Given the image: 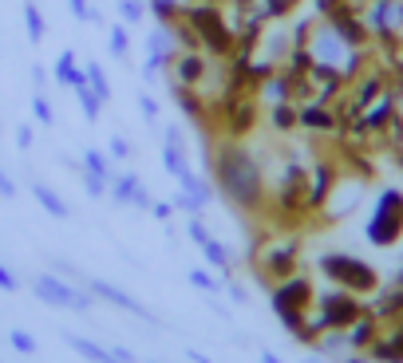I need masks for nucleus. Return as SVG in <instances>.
Returning a JSON list of instances; mask_svg holds the SVG:
<instances>
[{"mask_svg":"<svg viewBox=\"0 0 403 363\" xmlns=\"http://www.w3.org/2000/svg\"><path fill=\"white\" fill-rule=\"evenodd\" d=\"M87 285V292L91 296H99V300H107V305H115V308H127L131 316H138L143 324H155V312H146V305L143 300H135L131 292H123V288H115L111 280H95V277H79Z\"/></svg>","mask_w":403,"mask_h":363,"instance_id":"4468645a","label":"nucleus"},{"mask_svg":"<svg viewBox=\"0 0 403 363\" xmlns=\"http://www.w3.org/2000/svg\"><path fill=\"white\" fill-rule=\"evenodd\" d=\"M190 285H194L198 292H222V285H225V280H214L206 269H190Z\"/></svg>","mask_w":403,"mask_h":363,"instance_id":"2f4dec72","label":"nucleus"},{"mask_svg":"<svg viewBox=\"0 0 403 363\" xmlns=\"http://www.w3.org/2000/svg\"><path fill=\"white\" fill-rule=\"evenodd\" d=\"M186 0H146V12L158 20V24H178Z\"/></svg>","mask_w":403,"mask_h":363,"instance_id":"5701e85b","label":"nucleus"},{"mask_svg":"<svg viewBox=\"0 0 403 363\" xmlns=\"http://www.w3.org/2000/svg\"><path fill=\"white\" fill-rule=\"evenodd\" d=\"M336 182H340V170L332 158H312L309 162V178H305V213H317L328 205Z\"/></svg>","mask_w":403,"mask_h":363,"instance_id":"1a4fd4ad","label":"nucleus"},{"mask_svg":"<svg viewBox=\"0 0 403 363\" xmlns=\"http://www.w3.org/2000/svg\"><path fill=\"white\" fill-rule=\"evenodd\" d=\"M71 4V12H76V20H83V24H91V0H68Z\"/></svg>","mask_w":403,"mask_h":363,"instance_id":"ea45409f","label":"nucleus"},{"mask_svg":"<svg viewBox=\"0 0 403 363\" xmlns=\"http://www.w3.org/2000/svg\"><path fill=\"white\" fill-rule=\"evenodd\" d=\"M0 198H16V186H12V178L4 174V166H0Z\"/></svg>","mask_w":403,"mask_h":363,"instance_id":"79ce46f5","label":"nucleus"},{"mask_svg":"<svg viewBox=\"0 0 403 363\" xmlns=\"http://www.w3.org/2000/svg\"><path fill=\"white\" fill-rule=\"evenodd\" d=\"M107 186H111V178H99V174H91V170H83V190L91 198H103Z\"/></svg>","mask_w":403,"mask_h":363,"instance_id":"c9c22d12","label":"nucleus"},{"mask_svg":"<svg viewBox=\"0 0 403 363\" xmlns=\"http://www.w3.org/2000/svg\"><path fill=\"white\" fill-rule=\"evenodd\" d=\"M151 213H155L158 221H166V218L174 213V205H170V202H151Z\"/></svg>","mask_w":403,"mask_h":363,"instance_id":"37998d69","label":"nucleus"},{"mask_svg":"<svg viewBox=\"0 0 403 363\" xmlns=\"http://www.w3.org/2000/svg\"><path fill=\"white\" fill-rule=\"evenodd\" d=\"M32 296L44 300V305H52V308H71V312H87V308H91V292H79L68 280L48 277V272L32 280Z\"/></svg>","mask_w":403,"mask_h":363,"instance_id":"9d476101","label":"nucleus"},{"mask_svg":"<svg viewBox=\"0 0 403 363\" xmlns=\"http://www.w3.org/2000/svg\"><path fill=\"white\" fill-rule=\"evenodd\" d=\"M76 99H79V107H83V118L87 123H99V115H103V99L91 91V87H76Z\"/></svg>","mask_w":403,"mask_h":363,"instance_id":"cd10ccee","label":"nucleus"},{"mask_svg":"<svg viewBox=\"0 0 403 363\" xmlns=\"http://www.w3.org/2000/svg\"><path fill=\"white\" fill-rule=\"evenodd\" d=\"M111 355H115V363H135V355H131L123 344H111Z\"/></svg>","mask_w":403,"mask_h":363,"instance_id":"c03bdc74","label":"nucleus"},{"mask_svg":"<svg viewBox=\"0 0 403 363\" xmlns=\"http://www.w3.org/2000/svg\"><path fill=\"white\" fill-rule=\"evenodd\" d=\"M261 363H281V359H277L273 352H261Z\"/></svg>","mask_w":403,"mask_h":363,"instance_id":"de8ad7c7","label":"nucleus"},{"mask_svg":"<svg viewBox=\"0 0 403 363\" xmlns=\"http://www.w3.org/2000/svg\"><path fill=\"white\" fill-rule=\"evenodd\" d=\"M312 305H317V308H309V312L320 320V328H325V332H328V328H348V324L356 320L364 308H368L360 296L348 292V288H340V285H336V288H325V292H320Z\"/></svg>","mask_w":403,"mask_h":363,"instance_id":"6e6552de","label":"nucleus"},{"mask_svg":"<svg viewBox=\"0 0 403 363\" xmlns=\"http://www.w3.org/2000/svg\"><path fill=\"white\" fill-rule=\"evenodd\" d=\"M24 32L32 44H40L44 36H48V24H44V12H40L36 0H24Z\"/></svg>","mask_w":403,"mask_h":363,"instance_id":"a878e982","label":"nucleus"},{"mask_svg":"<svg viewBox=\"0 0 403 363\" xmlns=\"http://www.w3.org/2000/svg\"><path fill=\"white\" fill-rule=\"evenodd\" d=\"M297 131H305L312 138H336L340 135V115H336L332 103H320V99L297 103Z\"/></svg>","mask_w":403,"mask_h":363,"instance_id":"9b49d317","label":"nucleus"},{"mask_svg":"<svg viewBox=\"0 0 403 363\" xmlns=\"http://www.w3.org/2000/svg\"><path fill=\"white\" fill-rule=\"evenodd\" d=\"M71 347H76L83 359H91V363H115V355H111V347H103V344H95V339H87V336H63Z\"/></svg>","mask_w":403,"mask_h":363,"instance_id":"4be33fe9","label":"nucleus"},{"mask_svg":"<svg viewBox=\"0 0 403 363\" xmlns=\"http://www.w3.org/2000/svg\"><path fill=\"white\" fill-rule=\"evenodd\" d=\"M269 127H273L277 135H292V131H297V103L292 99L269 103Z\"/></svg>","mask_w":403,"mask_h":363,"instance_id":"aec40b11","label":"nucleus"},{"mask_svg":"<svg viewBox=\"0 0 403 363\" xmlns=\"http://www.w3.org/2000/svg\"><path fill=\"white\" fill-rule=\"evenodd\" d=\"M131 154H135V146H131L123 135H111V143H107V158H131Z\"/></svg>","mask_w":403,"mask_h":363,"instance_id":"e433bc0d","label":"nucleus"},{"mask_svg":"<svg viewBox=\"0 0 403 363\" xmlns=\"http://www.w3.org/2000/svg\"><path fill=\"white\" fill-rule=\"evenodd\" d=\"M360 12L372 32V44L403 48V0H364Z\"/></svg>","mask_w":403,"mask_h":363,"instance_id":"0eeeda50","label":"nucleus"},{"mask_svg":"<svg viewBox=\"0 0 403 363\" xmlns=\"http://www.w3.org/2000/svg\"><path fill=\"white\" fill-rule=\"evenodd\" d=\"M210 68H214V59H210L206 51L178 48L170 59V68H166V76H170V87H198L210 76Z\"/></svg>","mask_w":403,"mask_h":363,"instance_id":"f8f14e48","label":"nucleus"},{"mask_svg":"<svg viewBox=\"0 0 403 363\" xmlns=\"http://www.w3.org/2000/svg\"><path fill=\"white\" fill-rule=\"evenodd\" d=\"M214 178H218V186H222V194L238 210H261V202H265V178H261L257 158L241 143L225 138L214 150Z\"/></svg>","mask_w":403,"mask_h":363,"instance_id":"f257e3e1","label":"nucleus"},{"mask_svg":"<svg viewBox=\"0 0 403 363\" xmlns=\"http://www.w3.org/2000/svg\"><path fill=\"white\" fill-rule=\"evenodd\" d=\"M364 237L379 249L399 241L403 237V190H395V186L379 190L376 205H372V218H368V225H364Z\"/></svg>","mask_w":403,"mask_h":363,"instance_id":"20e7f679","label":"nucleus"},{"mask_svg":"<svg viewBox=\"0 0 403 363\" xmlns=\"http://www.w3.org/2000/svg\"><path fill=\"white\" fill-rule=\"evenodd\" d=\"M305 363H325V359H305Z\"/></svg>","mask_w":403,"mask_h":363,"instance_id":"09e8293b","label":"nucleus"},{"mask_svg":"<svg viewBox=\"0 0 403 363\" xmlns=\"http://www.w3.org/2000/svg\"><path fill=\"white\" fill-rule=\"evenodd\" d=\"M32 198L44 205V210L52 213V218H68V202H63L60 194H56L52 186H44V182H32Z\"/></svg>","mask_w":403,"mask_h":363,"instance_id":"b1692460","label":"nucleus"},{"mask_svg":"<svg viewBox=\"0 0 403 363\" xmlns=\"http://www.w3.org/2000/svg\"><path fill=\"white\" fill-rule=\"evenodd\" d=\"M151 363H155V359H151Z\"/></svg>","mask_w":403,"mask_h":363,"instance_id":"8fccbe9b","label":"nucleus"},{"mask_svg":"<svg viewBox=\"0 0 403 363\" xmlns=\"http://www.w3.org/2000/svg\"><path fill=\"white\" fill-rule=\"evenodd\" d=\"M178 198H174V210H182V213H202L210 205V198H214V190L202 182V178L194 174V170H186V174L178 178Z\"/></svg>","mask_w":403,"mask_h":363,"instance_id":"dca6fc26","label":"nucleus"},{"mask_svg":"<svg viewBox=\"0 0 403 363\" xmlns=\"http://www.w3.org/2000/svg\"><path fill=\"white\" fill-rule=\"evenodd\" d=\"M107 194L115 198L119 205H138V210H151V190L138 182L135 170H127V174H111V186H107Z\"/></svg>","mask_w":403,"mask_h":363,"instance_id":"2eb2a0df","label":"nucleus"},{"mask_svg":"<svg viewBox=\"0 0 403 363\" xmlns=\"http://www.w3.org/2000/svg\"><path fill=\"white\" fill-rule=\"evenodd\" d=\"M340 363H376V359H364V355H356V352H352V355H344Z\"/></svg>","mask_w":403,"mask_h":363,"instance_id":"49530a36","label":"nucleus"},{"mask_svg":"<svg viewBox=\"0 0 403 363\" xmlns=\"http://www.w3.org/2000/svg\"><path fill=\"white\" fill-rule=\"evenodd\" d=\"M9 344L16 347L20 355H36V336H32V332H24V328H12L9 332Z\"/></svg>","mask_w":403,"mask_h":363,"instance_id":"72a5a7b5","label":"nucleus"},{"mask_svg":"<svg viewBox=\"0 0 403 363\" xmlns=\"http://www.w3.org/2000/svg\"><path fill=\"white\" fill-rule=\"evenodd\" d=\"M174 51H178V40H174V28L170 24H158L155 32L146 36V68H143V79L146 83H155L158 71L170 68Z\"/></svg>","mask_w":403,"mask_h":363,"instance_id":"ddd939ff","label":"nucleus"},{"mask_svg":"<svg viewBox=\"0 0 403 363\" xmlns=\"http://www.w3.org/2000/svg\"><path fill=\"white\" fill-rule=\"evenodd\" d=\"M163 138H166V143H163V166H166V174L182 178L190 170V162H186V138H182L178 127H166Z\"/></svg>","mask_w":403,"mask_h":363,"instance_id":"6ab92c4d","label":"nucleus"},{"mask_svg":"<svg viewBox=\"0 0 403 363\" xmlns=\"http://www.w3.org/2000/svg\"><path fill=\"white\" fill-rule=\"evenodd\" d=\"M249 261L257 265V272L269 280V285H277V280L292 277L300 265V241L297 237H273V241H265L261 249H249Z\"/></svg>","mask_w":403,"mask_h":363,"instance_id":"423d86ee","label":"nucleus"},{"mask_svg":"<svg viewBox=\"0 0 403 363\" xmlns=\"http://www.w3.org/2000/svg\"><path fill=\"white\" fill-rule=\"evenodd\" d=\"M312 300H317V288H312V280L305 277V272H292V277L277 280V288H273V312H277V320H281V328L292 332V336H300Z\"/></svg>","mask_w":403,"mask_h":363,"instance_id":"7ed1b4c3","label":"nucleus"},{"mask_svg":"<svg viewBox=\"0 0 403 363\" xmlns=\"http://www.w3.org/2000/svg\"><path fill=\"white\" fill-rule=\"evenodd\" d=\"M115 4H119L123 24H138V20L146 16V4H143V0H115Z\"/></svg>","mask_w":403,"mask_h":363,"instance_id":"473e14b6","label":"nucleus"},{"mask_svg":"<svg viewBox=\"0 0 403 363\" xmlns=\"http://www.w3.org/2000/svg\"><path fill=\"white\" fill-rule=\"evenodd\" d=\"M186 233H190L194 245H206V241H210V229H206V221L198 218V213H190V218H186Z\"/></svg>","mask_w":403,"mask_h":363,"instance_id":"f704fd0d","label":"nucleus"},{"mask_svg":"<svg viewBox=\"0 0 403 363\" xmlns=\"http://www.w3.org/2000/svg\"><path fill=\"white\" fill-rule=\"evenodd\" d=\"M368 359L376 363H403V316L392 320L387 328H379L376 344L368 347Z\"/></svg>","mask_w":403,"mask_h":363,"instance_id":"f3484780","label":"nucleus"},{"mask_svg":"<svg viewBox=\"0 0 403 363\" xmlns=\"http://www.w3.org/2000/svg\"><path fill=\"white\" fill-rule=\"evenodd\" d=\"M202 253H206V261H210V269H218L225 280H230V272H233V261H230V249L218 241V237H210L206 245H202Z\"/></svg>","mask_w":403,"mask_h":363,"instance_id":"393cba45","label":"nucleus"},{"mask_svg":"<svg viewBox=\"0 0 403 363\" xmlns=\"http://www.w3.org/2000/svg\"><path fill=\"white\" fill-rule=\"evenodd\" d=\"M83 71H87V87H91L103 103H111V79H107V71L99 68V63H87Z\"/></svg>","mask_w":403,"mask_h":363,"instance_id":"c85d7f7f","label":"nucleus"},{"mask_svg":"<svg viewBox=\"0 0 403 363\" xmlns=\"http://www.w3.org/2000/svg\"><path fill=\"white\" fill-rule=\"evenodd\" d=\"M79 162H83V170H91V174L111 178V166H107V154H103V150H95V146H91V150H83V158H79Z\"/></svg>","mask_w":403,"mask_h":363,"instance_id":"c756f323","label":"nucleus"},{"mask_svg":"<svg viewBox=\"0 0 403 363\" xmlns=\"http://www.w3.org/2000/svg\"><path fill=\"white\" fill-rule=\"evenodd\" d=\"M32 115H36V123H44V127L56 123V111H52V103H48V95H40V91L32 95Z\"/></svg>","mask_w":403,"mask_h":363,"instance_id":"7c9ffc66","label":"nucleus"},{"mask_svg":"<svg viewBox=\"0 0 403 363\" xmlns=\"http://www.w3.org/2000/svg\"><path fill=\"white\" fill-rule=\"evenodd\" d=\"M0 292H20L16 272H12V269H4V265H0Z\"/></svg>","mask_w":403,"mask_h":363,"instance_id":"58836bf2","label":"nucleus"},{"mask_svg":"<svg viewBox=\"0 0 403 363\" xmlns=\"http://www.w3.org/2000/svg\"><path fill=\"white\" fill-rule=\"evenodd\" d=\"M138 111H143V118L151 123V127L158 123V103H155V95H151V91H143V95H138Z\"/></svg>","mask_w":403,"mask_h":363,"instance_id":"4c0bfd02","label":"nucleus"},{"mask_svg":"<svg viewBox=\"0 0 403 363\" xmlns=\"http://www.w3.org/2000/svg\"><path fill=\"white\" fill-rule=\"evenodd\" d=\"M56 79H60L63 87H71V91H76V87H83V83H87V71L79 68L76 51H63V56L56 59Z\"/></svg>","mask_w":403,"mask_h":363,"instance_id":"412c9836","label":"nucleus"},{"mask_svg":"<svg viewBox=\"0 0 403 363\" xmlns=\"http://www.w3.org/2000/svg\"><path fill=\"white\" fill-rule=\"evenodd\" d=\"M16 146L20 150H32V127H28V123H20L16 127Z\"/></svg>","mask_w":403,"mask_h":363,"instance_id":"a19ab883","label":"nucleus"},{"mask_svg":"<svg viewBox=\"0 0 403 363\" xmlns=\"http://www.w3.org/2000/svg\"><path fill=\"white\" fill-rule=\"evenodd\" d=\"M182 20L194 28L198 44H202V51L210 59H230L238 51V32H233L222 4H214V0H186Z\"/></svg>","mask_w":403,"mask_h":363,"instance_id":"f03ea898","label":"nucleus"},{"mask_svg":"<svg viewBox=\"0 0 403 363\" xmlns=\"http://www.w3.org/2000/svg\"><path fill=\"white\" fill-rule=\"evenodd\" d=\"M107 48H111L115 59H123V63H127V51H131V32H127V24H111V28H107Z\"/></svg>","mask_w":403,"mask_h":363,"instance_id":"bb28decb","label":"nucleus"},{"mask_svg":"<svg viewBox=\"0 0 403 363\" xmlns=\"http://www.w3.org/2000/svg\"><path fill=\"white\" fill-rule=\"evenodd\" d=\"M379 328H384V324H379L376 316H372L368 308H364V312L356 316V320H352L348 328H344V336H348V347H352V352H368V347L376 344Z\"/></svg>","mask_w":403,"mask_h":363,"instance_id":"a211bd4d","label":"nucleus"},{"mask_svg":"<svg viewBox=\"0 0 403 363\" xmlns=\"http://www.w3.org/2000/svg\"><path fill=\"white\" fill-rule=\"evenodd\" d=\"M32 79H36V87H44V83H48V71H44V68H32Z\"/></svg>","mask_w":403,"mask_h":363,"instance_id":"a18cd8bd","label":"nucleus"},{"mask_svg":"<svg viewBox=\"0 0 403 363\" xmlns=\"http://www.w3.org/2000/svg\"><path fill=\"white\" fill-rule=\"evenodd\" d=\"M320 272H325L328 280H336L340 288H348V292L364 296V292H376L379 288V272L372 269L364 257H352V253H320Z\"/></svg>","mask_w":403,"mask_h":363,"instance_id":"39448f33","label":"nucleus"}]
</instances>
